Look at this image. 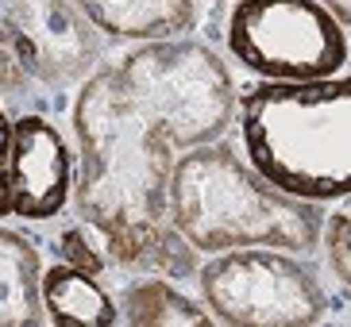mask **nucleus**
Here are the masks:
<instances>
[{
    "instance_id": "nucleus-12",
    "label": "nucleus",
    "mask_w": 351,
    "mask_h": 327,
    "mask_svg": "<svg viewBox=\"0 0 351 327\" xmlns=\"http://www.w3.org/2000/svg\"><path fill=\"white\" fill-rule=\"evenodd\" d=\"M328 266L343 289H351V200H340L324 215V231H320Z\"/></svg>"
},
{
    "instance_id": "nucleus-8",
    "label": "nucleus",
    "mask_w": 351,
    "mask_h": 327,
    "mask_svg": "<svg viewBox=\"0 0 351 327\" xmlns=\"http://www.w3.org/2000/svg\"><path fill=\"white\" fill-rule=\"evenodd\" d=\"M112 42L182 39L197 27V0H73Z\"/></svg>"
},
{
    "instance_id": "nucleus-5",
    "label": "nucleus",
    "mask_w": 351,
    "mask_h": 327,
    "mask_svg": "<svg viewBox=\"0 0 351 327\" xmlns=\"http://www.w3.org/2000/svg\"><path fill=\"white\" fill-rule=\"evenodd\" d=\"M104 42L73 0H0V96L47 101L82 85Z\"/></svg>"
},
{
    "instance_id": "nucleus-10",
    "label": "nucleus",
    "mask_w": 351,
    "mask_h": 327,
    "mask_svg": "<svg viewBox=\"0 0 351 327\" xmlns=\"http://www.w3.org/2000/svg\"><path fill=\"white\" fill-rule=\"evenodd\" d=\"M43 308L54 327H116L120 304L112 285L85 274L70 262H54L43 270Z\"/></svg>"
},
{
    "instance_id": "nucleus-7",
    "label": "nucleus",
    "mask_w": 351,
    "mask_h": 327,
    "mask_svg": "<svg viewBox=\"0 0 351 327\" xmlns=\"http://www.w3.org/2000/svg\"><path fill=\"white\" fill-rule=\"evenodd\" d=\"M77 154L47 116L23 112L12 120L8 200L20 220H58L73 200Z\"/></svg>"
},
{
    "instance_id": "nucleus-3",
    "label": "nucleus",
    "mask_w": 351,
    "mask_h": 327,
    "mask_svg": "<svg viewBox=\"0 0 351 327\" xmlns=\"http://www.w3.org/2000/svg\"><path fill=\"white\" fill-rule=\"evenodd\" d=\"M239 143L263 177L305 200H351V73L239 92Z\"/></svg>"
},
{
    "instance_id": "nucleus-1",
    "label": "nucleus",
    "mask_w": 351,
    "mask_h": 327,
    "mask_svg": "<svg viewBox=\"0 0 351 327\" xmlns=\"http://www.w3.org/2000/svg\"><path fill=\"white\" fill-rule=\"evenodd\" d=\"M239 85L208 42H135L101 62L73 96V215L101 231L116 270L197 277V250L170 215V174L182 151L236 127Z\"/></svg>"
},
{
    "instance_id": "nucleus-14",
    "label": "nucleus",
    "mask_w": 351,
    "mask_h": 327,
    "mask_svg": "<svg viewBox=\"0 0 351 327\" xmlns=\"http://www.w3.org/2000/svg\"><path fill=\"white\" fill-rule=\"evenodd\" d=\"M320 4H324V8H328L332 16L348 27V35H351V0H320Z\"/></svg>"
},
{
    "instance_id": "nucleus-13",
    "label": "nucleus",
    "mask_w": 351,
    "mask_h": 327,
    "mask_svg": "<svg viewBox=\"0 0 351 327\" xmlns=\"http://www.w3.org/2000/svg\"><path fill=\"white\" fill-rule=\"evenodd\" d=\"M8 151H12V120L0 104V220L12 215V200H8Z\"/></svg>"
},
{
    "instance_id": "nucleus-11",
    "label": "nucleus",
    "mask_w": 351,
    "mask_h": 327,
    "mask_svg": "<svg viewBox=\"0 0 351 327\" xmlns=\"http://www.w3.org/2000/svg\"><path fill=\"white\" fill-rule=\"evenodd\" d=\"M43 262L35 239L0 227V327H43Z\"/></svg>"
},
{
    "instance_id": "nucleus-6",
    "label": "nucleus",
    "mask_w": 351,
    "mask_h": 327,
    "mask_svg": "<svg viewBox=\"0 0 351 327\" xmlns=\"http://www.w3.org/2000/svg\"><path fill=\"white\" fill-rule=\"evenodd\" d=\"M224 42L243 70L274 85L324 81L351 58L348 27L320 0H239Z\"/></svg>"
},
{
    "instance_id": "nucleus-9",
    "label": "nucleus",
    "mask_w": 351,
    "mask_h": 327,
    "mask_svg": "<svg viewBox=\"0 0 351 327\" xmlns=\"http://www.w3.org/2000/svg\"><path fill=\"white\" fill-rule=\"evenodd\" d=\"M120 324L128 327H213V312L205 300L189 297L174 277L132 274L116 289Z\"/></svg>"
},
{
    "instance_id": "nucleus-2",
    "label": "nucleus",
    "mask_w": 351,
    "mask_h": 327,
    "mask_svg": "<svg viewBox=\"0 0 351 327\" xmlns=\"http://www.w3.org/2000/svg\"><path fill=\"white\" fill-rule=\"evenodd\" d=\"M166 215L197 254H220L236 246L309 254L320 246L328 205L278 189L224 135L178 154Z\"/></svg>"
},
{
    "instance_id": "nucleus-4",
    "label": "nucleus",
    "mask_w": 351,
    "mask_h": 327,
    "mask_svg": "<svg viewBox=\"0 0 351 327\" xmlns=\"http://www.w3.org/2000/svg\"><path fill=\"white\" fill-rule=\"evenodd\" d=\"M197 289L213 319L228 327H313L336 308L317 270L301 254L274 246L205 254Z\"/></svg>"
}]
</instances>
